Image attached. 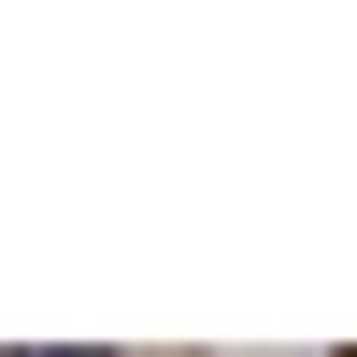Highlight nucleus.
I'll list each match as a JSON object with an SVG mask.
<instances>
[{
	"label": "nucleus",
	"instance_id": "f257e3e1",
	"mask_svg": "<svg viewBox=\"0 0 357 357\" xmlns=\"http://www.w3.org/2000/svg\"><path fill=\"white\" fill-rule=\"evenodd\" d=\"M57 357H100V343H57Z\"/></svg>",
	"mask_w": 357,
	"mask_h": 357
}]
</instances>
